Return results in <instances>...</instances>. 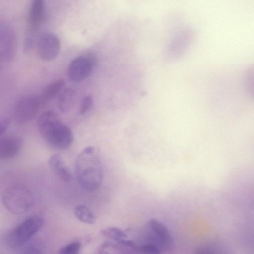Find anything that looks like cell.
I'll list each match as a JSON object with an SVG mask.
<instances>
[{
  "label": "cell",
  "instance_id": "e0dca14e",
  "mask_svg": "<svg viewBox=\"0 0 254 254\" xmlns=\"http://www.w3.org/2000/svg\"><path fill=\"white\" fill-rule=\"evenodd\" d=\"M101 234L108 240L120 242L126 239L127 234L123 229L116 227H108L101 230Z\"/></svg>",
  "mask_w": 254,
  "mask_h": 254
},
{
  "label": "cell",
  "instance_id": "d6986e66",
  "mask_svg": "<svg viewBox=\"0 0 254 254\" xmlns=\"http://www.w3.org/2000/svg\"><path fill=\"white\" fill-rule=\"evenodd\" d=\"M81 248L80 242L73 241L62 247L59 251V254H79Z\"/></svg>",
  "mask_w": 254,
  "mask_h": 254
},
{
  "label": "cell",
  "instance_id": "3957f363",
  "mask_svg": "<svg viewBox=\"0 0 254 254\" xmlns=\"http://www.w3.org/2000/svg\"><path fill=\"white\" fill-rule=\"evenodd\" d=\"M2 202L5 209L16 215L30 210L34 203L32 192L26 187L15 184L8 187L2 195Z\"/></svg>",
  "mask_w": 254,
  "mask_h": 254
},
{
  "label": "cell",
  "instance_id": "8fae6325",
  "mask_svg": "<svg viewBox=\"0 0 254 254\" xmlns=\"http://www.w3.org/2000/svg\"><path fill=\"white\" fill-rule=\"evenodd\" d=\"M0 57L4 62L10 61L15 51V37L10 27L4 25L0 28Z\"/></svg>",
  "mask_w": 254,
  "mask_h": 254
},
{
  "label": "cell",
  "instance_id": "5bb4252c",
  "mask_svg": "<svg viewBox=\"0 0 254 254\" xmlns=\"http://www.w3.org/2000/svg\"><path fill=\"white\" fill-rule=\"evenodd\" d=\"M76 92L71 88H65L60 93L57 101L59 110L63 113L69 112L73 107L75 99Z\"/></svg>",
  "mask_w": 254,
  "mask_h": 254
},
{
  "label": "cell",
  "instance_id": "7402d4cb",
  "mask_svg": "<svg viewBox=\"0 0 254 254\" xmlns=\"http://www.w3.org/2000/svg\"><path fill=\"white\" fill-rule=\"evenodd\" d=\"M194 254H216L209 248L201 246L197 248L194 251Z\"/></svg>",
  "mask_w": 254,
  "mask_h": 254
},
{
  "label": "cell",
  "instance_id": "52a82bcc",
  "mask_svg": "<svg viewBox=\"0 0 254 254\" xmlns=\"http://www.w3.org/2000/svg\"><path fill=\"white\" fill-rule=\"evenodd\" d=\"M61 42L54 34L45 32L38 39L37 51L39 57L45 61H50L56 58L60 52Z\"/></svg>",
  "mask_w": 254,
  "mask_h": 254
},
{
  "label": "cell",
  "instance_id": "6da1fadb",
  "mask_svg": "<svg viewBox=\"0 0 254 254\" xmlns=\"http://www.w3.org/2000/svg\"><path fill=\"white\" fill-rule=\"evenodd\" d=\"M74 168L77 182L83 190L94 191L100 187L103 179V167L93 146H87L79 153Z\"/></svg>",
  "mask_w": 254,
  "mask_h": 254
},
{
  "label": "cell",
  "instance_id": "30bf717a",
  "mask_svg": "<svg viewBox=\"0 0 254 254\" xmlns=\"http://www.w3.org/2000/svg\"><path fill=\"white\" fill-rule=\"evenodd\" d=\"M45 15V7L42 0H34L30 5L28 17L26 33L36 36L39 27L43 23Z\"/></svg>",
  "mask_w": 254,
  "mask_h": 254
},
{
  "label": "cell",
  "instance_id": "4fadbf2b",
  "mask_svg": "<svg viewBox=\"0 0 254 254\" xmlns=\"http://www.w3.org/2000/svg\"><path fill=\"white\" fill-rule=\"evenodd\" d=\"M48 162L52 171L60 179L64 182L70 181L71 173L61 155L59 154L51 155Z\"/></svg>",
  "mask_w": 254,
  "mask_h": 254
},
{
  "label": "cell",
  "instance_id": "7a4b0ae2",
  "mask_svg": "<svg viewBox=\"0 0 254 254\" xmlns=\"http://www.w3.org/2000/svg\"><path fill=\"white\" fill-rule=\"evenodd\" d=\"M37 125L41 136L51 147L63 150L72 144L73 138L71 130L54 111L42 112L38 118Z\"/></svg>",
  "mask_w": 254,
  "mask_h": 254
},
{
  "label": "cell",
  "instance_id": "9c48e42d",
  "mask_svg": "<svg viewBox=\"0 0 254 254\" xmlns=\"http://www.w3.org/2000/svg\"><path fill=\"white\" fill-rule=\"evenodd\" d=\"M137 245L131 240H108L100 245L96 254H136Z\"/></svg>",
  "mask_w": 254,
  "mask_h": 254
},
{
  "label": "cell",
  "instance_id": "7c38bea8",
  "mask_svg": "<svg viewBox=\"0 0 254 254\" xmlns=\"http://www.w3.org/2000/svg\"><path fill=\"white\" fill-rule=\"evenodd\" d=\"M22 144V139L17 136H4L0 140V158L6 160L15 156Z\"/></svg>",
  "mask_w": 254,
  "mask_h": 254
},
{
  "label": "cell",
  "instance_id": "603a6c76",
  "mask_svg": "<svg viewBox=\"0 0 254 254\" xmlns=\"http://www.w3.org/2000/svg\"><path fill=\"white\" fill-rule=\"evenodd\" d=\"M10 120L9 118L3 119L0 124V134H3L7 130L10 124Z\"/></svg>",
  "mask_w": 254,
  "mask_h": 254
},
{
  "label": "cell",
  "instance_id": "ac0fdd59",
  "mask_svg": "<svg viewBox=\"0 0 254 254\" xmlns=\"http://www.w3.org/2000/svg\"><path fill=\"white\" fill-rule=\"evenodd\" d=\"M161 250L150 243H146L140 246H137L136 254H161Z\"/></svg>",
  "mask_w": 254,
  "mask_h": 254
},
{
  "label": "cell",
  "instance_id": "8992f818",
  "mask_svg": "<svg viewBox=\"0 0 254 254\" xmlns=\"http://www.w3.org/2000/svg\"><path fill=\"white\" fill-rule=\"evenodd\" d=\"M43 103L40 95H29L19 99L14 105L15 120L20 123L30 121L37 114Z\"/></svg>",
  "mask_w": 254,
  "mask_h": 254
},
{
  "label": "cell",
  "instance_id": "44dd1931",
  "mask_svg": "<svg viewBox=\"0 0 254 254\" xmlns=\"http://www.w3.org/2000/svg\"><path fill=\"white\" fill-rule=\"evenodd\" d=\"M20 254H44L43 251L36 246H30L25 248Z\"/></svg>",
  "mask_w": 254,
  "mask_h": 254
},
{
  "label": "cell",
  "instance_id": "9a60e30c",
  "mask_svg": "<svg viewBox=\"0 0 254 254\" xmlns=\"http://www.w3.org/2000/svg\"><path fill=\"white\" fill-rule=\"evenodd\" d=\"M65 83L64 79L60 78L47 85L40 95L43 102L45 103L53 99L61 91Z\"/></svg>",
  "mask_w": 254,
  "mask_h": 254
},
{
  "label": "cell",
  "instance_id": "2e32d148",
  "mask_svg": "<svg viewBox=\"0 0 254 254\" xmlns=\"http://www.w3.org/2000/svg\"><path fill=\"white\" fill-rule=\"evenodd\" d=\"M73 212L76 218L83 223L92 224L96 221L94 213L86 205L79 204L75 206Z\"/></svg>",
  "mask_w": 254,
  "mask_h": 254
},
{
  "label": "cell",
  "instance_id": "5b68a950",
  "mask_svg": "<svg viewBox=\"0 0 254 254\" xmlns=\"http://www.w3.org/2000/svg\"><path fill=\"white\" fill-rule=\"evenodd\" d=\"M97 64L94 55L89 54L78 56L69 63L67 70L68 79L72 82H80L89 76Z\"/></svg>",
  "mask_w": 254,
  "mask_h": 254
},
{
  "label": "cell",
  "instance_id": "ba28073f",
  "mask_svg": "<svg viewBox=\"0 0 254 254\" xmlns=\"http://www.w3.org/2000/svg\"><path fill=\"white\" fill-rule=\"evenodd\" d=\"M148 243L159 247L162 251L169 250L172 246L173 239L167 227L157 220L151 219L148 223Z\"/></svg>",
  "mask_w": 254,
  "mask_h": 254
},
{
  "label": "cell",
  "instance_id": "277c9868",
  "mask_svg": "<svg viewBox=\"0 0 254 254\" xmlns=\"http://www.w3.org/2000/svg\"><path fill=\"white\" fill-rule=\"evenodd\" d=\"M41 217H29L10 231L6 237V243L12 248H18L30 240L43 227Z\"/></svg>",
  "mask_w": 254,
  "mask_h": 254
},
{
  "label": "cell",
  "instance_id": "ffe728a7",
  "mask_svg": "<svg viewBox=\"0 0 254 254\" xmlns=\"http://www.w3.org/2000/svg\"><path fill=\"white\" fill-rule=\"evenodd\" d=\"M93 103V97L90 95L85 96L82 100L80 108L79 113L81 115H84L88 112L91 108Z\"/></svg>",
  "mask_w": 254,
  "mask_h": 254
}]
</instances>
